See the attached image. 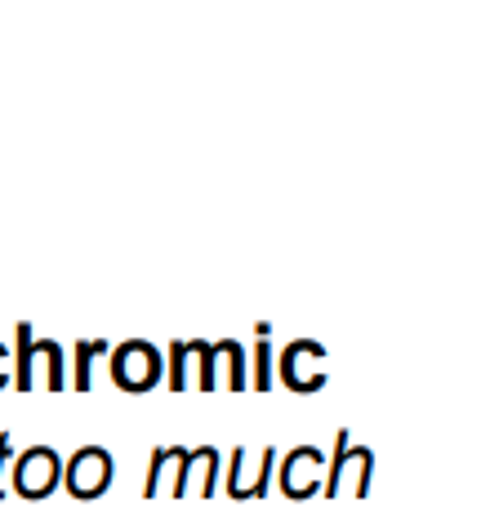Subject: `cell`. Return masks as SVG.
<instances>
[{
	"mask_svg": "<svg viewBox=\"0 0 490 512\" xmlns=\"http://www.w3.org/2000/svg\"><path fill=\"white\" fill-rule=\"evenodd\" d=\"M14 343H18V357H14V388L18 392H36V388L63 392V388H72V383H67V357L54 339H36L32 326L18 321Z\"/></svg>",
	"mask_w": 490,
	"mask_h": 512,
	"instance_id": "6da1fadb",
	"label": "cell"
},
{
	"mask_svg": "<svg viewBox=\"0 0 490 512\" xmlns=\"http://www.w3.org/2000/svg\"><path fill=\"white\" fill-rule=\"evenodd\" d=\"M63 468L67 459H58L54 446H27L23 455H14V468H9V486H14L18 499H27V504H41L58 490V481H63Z\"/></svg>",
	"mask_w": 490,
	"mask_h": 512,
	"instance_id": "7a4b0ae2",
	"label": "cell"
},
{
	"mask_svg": "<svg viewBox=\"0 0 490 512\" xmlns=\"http://www.w3.org/2000/svg\"><path fill=\"white\" fill-rule=\"evenodd\" d=\"M161 374H165V357L147 339H125L121 348H112V379L130 397L152 392L161 383Z\"/></svg>",
	"mask_w": 490,
	"mask_h": 512,
	"instance_id": "3957f363",
	"label": "cell"
},
{
	"mask_svg": "<svg viewBox=\"0 0 490 512\" xmlns=\"http://www.w3.org/2000/svg\"><path fill=\"white\" fill-rule=\"evenodd\" d=\"M112 455L103 446H81L63 468V490L76 499V504H94V499L107 495L112 486Z\"/></svg>",
	"mask_w": 490,
	"mask_h": 512,
	"instance_id": "277c9868",
	"label": "cell"
},
{
	"mask_svg": "<svg viewBox=\"0 0 490 512\" xmlns=\"http://www.w3.org/2000/svg\"><path fill=\"white\" fill-rule=\"evenodd\" d=\"M321 357H326V352H321L317 343H308V339L290 343V348L281 352V383L294 388V392H317L321 383H326Z\"/></svg>",
	"mask_w": 490,
	"mask_h": 512,
	"instance_id": "5b68a950",
	"label": "cell"
},
{
	"mask_svg": "<svg viewBox=\"0 0 490 512\" xmlns=\"http://www.w3.org/2000/svg\"><path fill=\"white\" fill-rule=\"evenodd\" d=\"M326 495H339L343 486H352V495H366L370 486V450L348 446V432H339L335 441V464H330V481Z\"/></svg>",
	"mask_w": 490,
	"mask_h": 512,
	"instance_id": "8992f818",
	"label": "cell"
},
{
	"mask_svg": "<svg viewBox=\"0 0 490 512\" xmlns=\"http://www.w3.org/2000/svg\"><path fill=\"white\" fill-rule=\"evenodd\" d=\"M321 450L312 446H299L286 455V464H281V490H286V499H308L321 490Z\"/></svg>",
	"mask_w": 490,
	"mask_h": 512,
	"instance_id": "52a82bcc",
	"label": "cell"
},
{
	"mask_svg": "<svg viewBox=\"0 0 490 512\" xmlns=\"http://www.w3.org/2000/svg\"><path fill=\"white\" fill-rule=\"evenodd\" d=\"M201 352L205 343L201 339H174L170 343V392H188L192 383L201 388Z\"/></svg>",
	"mask_w": 490,
	"mask_h": 512,
	"instance_id": "ba28073f",
	"label": "cell"
},
{
	"mask_svg": "<svg viewBox=\"0 0 490 512\" xmlns=\"http://www.w3.org/2000/svg\"><path fill=\"white\" fill-rule=\"evenodd\" d=\"M214 388H232V392L250 388L245 383V348L237 339L214 343Z\"/></svg>",
	"mask_w": 490,
	"mask_h": 512,
	"instance_id": "9c48e42d",
	"label": "cell"
},
{
	"mask_svg": "<svg viewBox=\"0 0 490 512\" xmlns=\"http://www.w3.org/2000/svg\"><path fill=\"white\" fill-rule=\"evenodd\" d=\"M72 352H76V361H72V392H90L94 388V357H103L107 352V343L103 339H81V343H72Z\"/></svg>",
	"mask_w": 490,
	"mask_h": 512,
	"instance_id": "30bf717a",
	"label": "cell"
},
{
	"mask_svg": "<svg viewBox=\"0 0 490 512\" xmlns=\"http://www.w3.org/2000/svg\"><path fill=\"white\" fill-rule=\"evenodd\" d=\"M179 450H183V446H156V450H152V464H147V481H143V499H156V495H161V477H165V468L179 459Z\"/></svg>",
	"mask_w": 490,
	"mask_h": 512,
	"instance_id": "8fae6325",
	"label": "cell"
},
{
	"mask_svg": "<svg viewBox=\"0 0 490 512\" xmlns=\"http://www.w3.org/2000/svg\"><path fill=\"white\" fill-rule=\"evenodd\" d=\"M192 477H201V495H214V486H219V450L210 446L192 450Z\"/></svg>",
	"mask_w": 490,
	"mask_h": 512,
	"instance_id": "7c38bea8",
	"label": "cell"
},
{
	"mask_svg": "<svg viewBox=\"0 0 490 512\" xmlns=\"http://www.w3.org/2000/svg\"><path fill=\"white\" fill-rule=\"evenodd\" d=\"M250 388H272V348H268V326H259V343H254V383Z\"/></svg>",
	"mask_w": 490,
	"mask_h": 512,
	"instance_id": "4fadbf2b",
	"label": "cell"
},
{
	"mask_svg": "<svg viewBox=\"0 0 490 512\" xmlns=\"http://www.w3.org/2000/svg\"><path fill=\"white\" fill-rule=\"evenodd\" d=\"M14 468V437L0 432V499H5V472Z\"/></svg>",
	"mask_w": 490,
	"mask_h": 512,
	"instance_id": "5bb4252c",
	"label": "cell"
},
{
	"mask_svg": "<svg viewBox=\"0 0 490 512\" xmlns=\"http://www.w3.org/2000/svg\"><path fill=\"white\" fill-rule=\"evenodd\" d=\"M241 472H245V450L237 446V450H232V459H228V495H232V490H237Z\"/></svg>",
	"mask_w": 490,
	"mask_h": 512,
	"instance_id": "9a60e30c",
	"label": "cell"
},
{
	"mask_svg": "<svg viewBox=\"0 0 490 512\" xmlns=\"http://www.w3.org/2000/svg\"><path fill=\"white\" fill-rule=\"evenodd\" d=\"M5 383H9V348L0 343V388H5Z\"/></svg>",
	"mask_w": 490,
	"mask_h": 512,
	"instance_id": "2e32d148",
	"label": "cell"
}]
</instances>
